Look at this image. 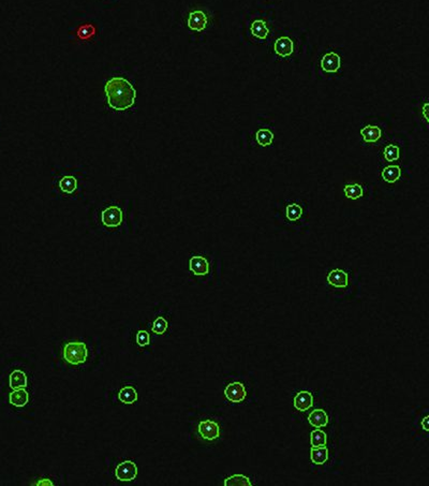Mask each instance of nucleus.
Instances as JSON below:
<instances>
[{"label":"nucleus","instance_id":"obj_20","mask_svg":"<svg viewBox=\"0 0 429 486\" xmlns=\"http://www.w3.org/2000/svg\"><path fill=\"white\" fill-rule=\"evenodd\" d=\"M255 138H257V142L260 146L267 147L273 144L275 134L269 129H260L255 133Z\"/></svg>","mask_w":429,"mask_h":486},{"label":"nucleus","instance_id":"obj_11","mask_svg":"<svg viewBox=\"0 0 429 486\" xmlns=\"http://www.w3.org/2000/svg\"><path fill=\"white\" fill-rule=\"evenodd\" d=\"M207 16L203 11H193L189 14L188 27L194 31H202L207 26Z\"/></svg>","mask_w":429,"mask_h":486},{"label":"nucleus","instance_id":"obj_15","mask_svg":"<svg viewBox=\"0 0 429 486\" xmlns=\"http://www.w3.org/2000/svg\"><path fill=\"white\" fill-rule=\"evenodd\" d=\"M10 388L13 390L25 389L27 386L28 379L26 374L20 369H16L10 375Z\"/></svg>","mask_w":429,"mask_h":486},{"label":"nucleus","instance_id":"obj_3","mask_svg":"<svg viewBox=\"0 0 429 486\" xmlns=\"http://www.w3.org/2000/svg\"><path fill=\"white\" fill-rule=\"evenodd\" d=\"M62 357L63 360L71 365L84 364L88 357L86 344L81 341H70L65 343L62 349Z\"/></svg>","mask_w":429,"mask_h":486},{"label":"nucleus","instance_id":"obj_4","mask_svg":"<svg viewBox=\"0 0 429 486\" xmlns=\"http://www.w3.org/2000/svg\"><path fill=\"white\" fill-rule=\"evenodd\" d=\"M100 215L101 224L105 228L117 229L125 224V211L119 205H107V206L102 209Z\"/></svg>","mask_w":429,"mask_h":486},{"label":"nucleus","instance_id":"obj_28","mask_svg":"<svg viewBox=\"0 0 429 486\" xmlns=\"http://www.w3.org/2000/svg\"><path fill=\"white\" fill-rule=\"evenodd\" d=\"M384 158L389 162L398 160V158H399V148H398V146L393 145V144L386 146L385 150H384Z\"/></svg>","mask_w":429,"mask_h":486},{"label":"nucleus","instance_id":"obj_21","mask_svg":"<svg viewBox=\"0 0 429 486\" xmlns=\"http://www.w3.org/2000/svg\"><path fill=\"white\" fill-rule=\"evenodd\" d=\"M251 34L255 38L264 40V39L267 38V36L269 34V29L267 28L265 22L258 20V21H254L251 24Z\"/></svg>","mask_w":429,"mask_h":486},{"label":"nucleus","instance_id":"obj_1","mask_svg":"<svg viewBox=\"0 0 429 486\" xmlns=\"http://www.w3.org/2000/svg\"><path fill=\"white\" fill-rule=\"evenodd\" d=\"M107 104L115 111L123 112L135 103L136 90L130 82L121 77L112 78L104 86Z\"/></svg>","mask_w":429,"mask_h":486},{"label":"nucleus","instance_id":"obj_10","mask_svg":"<svg viewBox=\"0 0 429 486\" xmlns=\"http://www.w3.org/2000/svg\"><path fill=\"white\" fill-rule=\"evenodd\" d=\"M340 65H341L340 56L335 52L325 54L321 59V68L328 73L337 72L339 70Z\"/></svg>","mask_w":429,"mask_h":486},{"label":"nucleus","instance_id":"obj_5","mask_svg":"<svg viewBox=\"0 0 429 486\" xmlns=\"http://www.w3.org/2000/svg\"><path fill=\"white\" fill-rule=\"evenodd\" d=\"M197 434L204 440L214 441L220 437V426L211 420H205L197 425Z\"/></svg>","mask_w":429,"mask_h":486},{"label":"nucleus","instance_id":"obj_7","mask_svg":"<svg viewBox=\"0 0 429 486\" xmlns=\"http://www.w3.org/2000/svg\"><path fill=\"white\" fill-rule=\"evenodd\" d=\"M326 282L329 287L336 290H343L346 289L349 286V275L343 269L336 268L328 273L326 277Z\"/></svg>","mask_w":429,"mask_h":486},{"label":"nucleus","instance_id":"obj_23","mask_svg":"<svg viewBox=\"0 0 429 486\" xmlns=\"http://www.w3.org/2000/svg\"><path fill=\"white\" fill-rule=\"evenodd\" d=\"M310 443L312 448H321V447H326L327 444V436L326 434L321 431V430H316L311 432L310 434Z\"/></svg>","mask_w":429,"mask_h":486},{"label":"nucleus","instance_id":"obj_2","mask_svg":"<svg viewBox=\"0 0 429 486\" xmlns=\"http://www.w3.org/2000/svg\"><path fill=\"white\" fill-rule=\"evenodd\" d=\"M83 174L81 172H61L54 179V188L57 194L63 197H76L82 191Z\"/></svg>","mask_w":429,"mask_h":486},{"label":"nucleus","instance_id":"obj_9","mask_svg":"<svg viewBox=\"0 0 429 486\" xmlns=\"http://www.w3.org/2000/svg\"><path fill=\"white\" fill-rule=\"evenodd\" d=\"M225 395L228 400L234 403H241L245 400L247 396V391L245 385L241 382L230 383L225 389Z\"/></svg>","mask_w":429,"mask_h":486},{"label":"nucleus","instance_id":"obj_32","mask_svg":"<svg viewBox=\"0 0 429 486\" xmlns=\"http://www.w3.org/2000/svg\"><path fill=\"white\" fill-rule=\"evenodd\" d=\"M37 485H53V483L51 482V480H48V479H42V480H40V482L37 483Z\"/></svg>","mask_w":429,"mask_h":486},{"label":"nucleus","instance_id":"obj_25","mask_svg":"<svg viewBox=\"0 0 429 486\" xmlns=\"http://www.w3.org/2000/svg\"><path fill=\"white\" fill-rule=\"evenodd\" d=\"M96 35V27L92 24H85L80 26L77 30V36L81 40H89Z\"/></svg>","mask_w":429,"mask_h":486},{"label":"nucleus","instance_id":"obj_24","mask_svg":"<svg viewBox=\"0 0 429 486\" xmlns=\"http://www.w3.org/2000/svg\"><path fill=\"white\" fill-rule=\"evenodd\" d=\"M285 215H287V218L289 220L292 221V222H295V221L300 220L301 217L303 216V209L300 206L298 203L289 204L288 206L285 207Z\"/></svg>","mask_w":429,"mask_h":486},{"label":"nucleus","instance_id":"obj_31","mask_svg":"<svg viewBox=\"0 0 429 486\" xmlns=\"http://www.w3.org/2000/svg\"><path fill=\"white\" fill-rule=\"evenodd\" d=\"M422 425H423V430H424L425 432H428V415H426V416L423 419Z\"/></svg>","mask_w":429,"mask_h":486},{"label":"nucleus","instance_id":"obj_17","mask_svg":"<svg viewBox=\"0 0 429 486\" xmlns=\"http://www.w3.org/2000/svg\"><path fill=\"white\" fill-rule=\"evenodd\" d=\"M361 134L367 143H376L381 138V129L377 126H366L361 130Z\"/></svg>","mask_w":429,"mask_h":486},{"label":"nucleus","instance_id":"obj_18","mask_svg":"<svg viewBox=\"0 0 429 486\" xmlns=\"http://www.w3.org/2000/svg\"><path fill=\"white\" fill-rule=\"evenodd\" d=\"M310 458L311 462L315 465H324L328 459V449L326 447L311 448Z\"/></svg>","mask_w":429,"mask_h":486},{"label":"nucleus","instance_id":"obj_14","mask_svg":"<svg viewBox=\"0 0 429 486\" xmlns=\"http://www.w3.org/2000/svg\"><path fill=\"white\" fill-rule=\"evenodd\" d=\"M309 424L316 428L325 427L328 424V415L323 409H316L308 416Z\"/></svg>","mask_w":429,"mask_h":486},{"label":"nucleus","instance_id":"obj_12","mask_svg":"<svg viewBox=\"0 0 429 486\" xmlns=\"http://www.w3.org/2000/svg\"><path fill=\"white\" fill-rule=\"evenodd\" d=\"M274 51L281 57L291 56L294 52V43L289 37H280L275 41Z\"/></svg>","mask_w":429,"mask_h":486},{"label":"nucleus","instance_id":"obj_13","mask_svg":"<svg viewBox=\"0 0 429 486\" xmlns=\"http://www.w3.org/2000/svg\"><path fill=\"white\" fill-rule=\"evenodd\" d=\"M313 406V396L308 391H301L295 395L294 397V407L301 412L309 410Z\"/></svg>","mask_w":429,"mask_h":486},{"label":"nucleus","instance_id":"obj_22","mask_svg":"<svg viewBox=\"0 0 429 486\" xmlns=\"http://www.w3.org/2000/svg\"><path fill=\"white\" fill-rule=\"evenodd\" d=\"M401 170L398 166H389L383 169L382 178L387 183H395L400 178Z\"/></svg>","mask_w":429,"mask_h":486},{"label":"nucleus","instance_id":"obj_6","mask_svg":"<svg viewBox=\"0 0 429 486\" xmlns=\"http://www.w3.org/2000/svg\"><path fill=\"white\" fill-rule=\"evenodd\" d=\"M115 476L120 482L134 481L137 476L136 464L132 462V460H126V462L120 463L115 469Z\"/></svg>","mask_w":429,"mask_h":486},{"label":"nucleus","instance_id":"obj_19","mask_svg":"<svg viewBox=\"0 0 429 486\" xmlns=\"http://www.w3.org/2000/svg\"><path fill=\"white\" fill-rule=\"evenodd\" d=\"M118 399L125 405H132L137 400V393L132 386H125L119 391Z\"/></svg>","mask_w":429,"mask_h":486},{"label":"nucleus","instance_id":"obj_30","mask_svg":"<svg viewBox=\"0 0 429 486\" xmlns=\"http://www.w3.org/2000/svg\"><path fill=\"white\" fill-rule=\"evenodd\" d=\"M136 342L139 347H145V345L150 344L151 342V337L148 332L146 331H139L136 334Z\"/></svg>","mask_w":429,"mask_h":486},{"label":"nucleus","instance_id":"obj_16","mask_svg":"<svg viewBox=\"0 0 429 486\" xmlns=\"http://www.w3.org/2000/svg\"><path fill=\"white\" fill-rule=\"evenodd\" d=\"M10 403L14 407L22 408L24 406H26L29 401V395L28 393L25 391L24 389H19L14 390L9 396Z\"/></svg>","mask_w":429,"mask_h":486},{"label":"nucleus","instance_id":"obj_29","mask_svg":"<svg viewBox=\"0 0 429 486\" xmlns=\"http://www.w3.org/2000/svg\"><path fill=\"white\" fill-rule=\"evenodd\" d=\"M168 325H169L168 321L162 317H159V318H157L155 320L152 331L157 335H162V334H164V332L167 331Z\"/></svg>","mask_w":429,"mask_h":486},{"label":"nucleus","instance_id":"obj_8","mask_svg":"<svg viewBox=\"0 0 429 486\" xmlns=\"http://www.w3.org/2000/svg\"><path fill=\"white\" fill-rule=\"evenodd\" d=\"M189 269L196 277H204L208 275L210 265L208 260L203 255H193L189 260Z\"/></svg>","mask_w":429,"mask_h":486},{"label":"nucleus","instance_id":"obj_27","mask_svg":"<svg viewBox=\"0 0 429 486\" xmlns=\"http://www.w3.org/2000/svg\"><path fill=\"white\" fill-rule=\"evenodd\" d=\"M345 196L350 200H358L363 196V187L359 184L346 185L343 189Z\"/></svg>","mask_w":429,"mask_h":486},{"label":"nucleus","instance_id":"obj_26","mask_svg":"<svg viewBox=\"0 0 429 486\" xmlns=\"http://www.w3.org/2000/svg\"><path fill=\"white\" fill-rule=\"evenodd\" d=\"M225 486H235V485H246V486H251L252 483L250 482L249 477H247L243 474H234L232 476L228 477L224 482Z\"/></svg>","mask_w":429,"mask_h":486},{"label":"nucleus","instance_id":"obj_33","mask_svg":"<svg viewBox=\"0 0 429 486\" xmlns=\"http://www.w3.org/2000/svg\"><path fill=\"white\" fill-rule=\"evenodd\" d=\"M427 108H428V103H425V105H424V116H425L426 120H427Z\"/></svg>","mask_w":429,"mask_h":486}]
</instances>
